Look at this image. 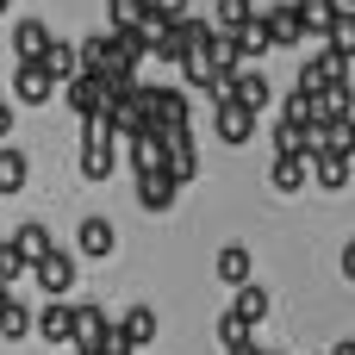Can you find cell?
Here are the masks:
<instances>
[{
    "instance_id": "cell-1",
    "label": "cell",
    "mask_w": 355,
    "mask_h": 355,
    "mask_svg": "<svg viewBox=\"0 0 355 355\" xmlns=\"http://www.w3.org/2000/svg\"><path fill=\"white\" fill-rule=\"evenodd\" d=\"M137 106H144V119H150V131H162V137H175V131H187V87H150L144 81V94H137Z\"/></svg>"
},
{
    "instance_id": "cell-2",
    "label": "cell",
    "mask_w": 355,
    "mask_h": 355,
    "mask_svg": "<svg viewBox=\"0 0 355 355\" xmlns=\"http://www.w3.org/2000/svg\"><path fill=\"white\" fill-rule=\"evenodd\" d=\"M343 81H349V62H343L337 50H324V44H318V56H306V62H300V81H293V87H300V94H312V100H324V94H331V87H343Z\"/></svg>"
},
{
    "instance_id": "cell-3",
    "label": "cell",
    "mask_w": 355,
    "mask_h": 355,
    "mask_svg": "<svg viewBox=\"0 0 355 355\" xmlns=\"http://www.w3.org/2000/svg\"><path fill=\"white\" fill-rule=\"evenodd\" d=\"M112 162H119V137L94 119V125H81V175L87 181H106L112 175Z\"/></svg>"
},
{
    "instance_id": "cell-4",
    "label": "cell",
    "mask_w": 355,
    "mask_h": 355,
    "mask_svg": "<svg viewBox=\"0 0 355 355\" xmlns=\"http://www.w3.org/2000/svg\"><path fill=\"white\" fill-rule=\"evenodd\" d=\"M75 275H81V256H75V250H62V243H56V250H50V256H44V262L31 268V281H37V287L50 293V300H69Z\"/></svg>"
},
{
    "instance_id": "cell-5",
    "label": "cell",
    "mask_w": 355,
    "mask_h": 355,
    "mask_svg": "<svg viewBox=\"0 0 355 355\" xmlns=\"http://www.w3.org/2000/svg\"><path fill=\"white\" fill-rule=\"evenodd\" d=\"M31 337L50 343V349H62V343L75 349V306H69V300H50V306L37 312V331H31Z\"/></svg>"
},
{
    "instance_id": "cell-6",
    "label": "cell",
    "mask_w": 355,
    "mask_h": 355,
    "mask_svg": "<svg viewBox=\"0 0 355 355\" xmlns=\"http://www.w3.org/2000/svg\"><path fill=\"white\" fill-rule=\"evenodd\" d=\"M12 100L19 106H50L56 100V81L44 75V62H19L12 69Z\"/></svg>"
},
{
    "instance_id": "cell-7",
    "label": "cell",
    "mask_w": 355,
    "mask_h": 355,
    "mask_svg": "<svg viewBox=\"0 0 355 355\" xmlns=\"http://www.w3.org/2000/svg\"><path fill=\"white\" fill-rule=\"evenodd\" d=\"M125 156H131L137 175H162L168 168V137L162 131H137V137H125Z\"/></svg>"
},
{
    "instance_id": "cell-8",
    "label": "cell",
    "mask_w": 355,
    "mask_h": 355,
    "mask_svg": "<svg viewBox=\"0 0 355 355\" xmlns=\"http://www.w3.org/2000/svg\"><path fill=\"white\" fill-rule=\"evenodd\" d=\"M62 94H69V112H75L81 125H94V119L106 112V81H94V75H75Z\"/></svg>"
},
{
    "instance_id": "cell-9",
    "label": "cell",
    "mask_w": 355,
    "mask_h": 355,
    "mask_svg": "<svg viewBox=\"0 0 355 355\" xmlns=\"http://www.w3.org/2000/svg\"><path fill=\"white\" fill-rule=\"evenodd\" d=\"M212 125H218V137H225L231 150L256 137V112H250V106H237V100H225V106H212Z\"/></svg>"
},
{
    "instance_id": "cell-10",
    "label": "cell",
    "mask_w": 355,
    "mask_h": 355,
    "mask_svg": "<svg viewBox=\"0 0 355 355\" xmlns=\"http://www.w3.org/2000/svg\"><path fill=\"white\" fill-rule=\"evenodd\" d=\"M119 250V231H112V218H81V231H75V256H94V262H106Z\"/></svg>"
},
{
    "instance_id": "cell-11",
    "label": "cell",
    "mask_w": 355,
    "mask_h": 355,
    "mask_svg": "<svg viewBox=\"0 0 355 355\" xmlns=\"http://www.w3.org/2000/svg\"><path fill=\"white\" fill-rule=\"evenodd\" d=\"M106 337H112V318H106V306L81 300V306H75V349H100Z\"/></svg>"
},
{
    "instance_id": "cell-12",
    "label": "cell",
    "mask_w": 355,
    "mask_h": 355,
    "mask_svg": "<svg viewBox=\"0 0 355 355\" xmlns=\"http://www.w3.org/2000/svg\"><path fill=\"white\" fill-rule=\"evenodd\" d=\"M50 50V25L44 19H19L12 25V62H44Z\"/></svg>"
},
{
    "instance_id": "cell-13",
    "label": "cell",
    "mask_w": 355,
    "mask_h": 355,
    "mask_svg": "<svg viewBox=\"0 0 355 355\" xmlns=\"http://www.w3.org/2000/svg\"><path fill=\"white\" fill-rule=\"evenodd\" d=\"M44 75H50L56 87H69V81L81 75V44H69V37H50V50H44Z\"/></svg>"
},
{
    "instance_id": "cell-14",
    "label": "cell",
    "mask_w": 355,
    "mask_h": 355,
    "mask_svg": "<svg viewBox=\"0 0 355 355\" xmlns=\"http://www.w3.org/2000/svg\"><path fill=\"white\" fill-rule=\"evenodd\" d=\"M268 94H275V87H268V75H262V69H237V75H231V100H237V106L268 112Z\"/></svg>"
},
{
    "instance_id": "cell-15",
    "label": "cell",
    "mask_w": 355,
    "mask_h": 355,
    "mask_svg": "<svg viewBox=\"0 0 355 355\" xmlns=\"http://www.w3.org/2000/svg\"><path fill=\"white\" fill-rule=\"evenodd\" d=\"M175 193H181V181H175L168 168H162V175H137V206H144V212H168Z\"/></svg>"
},
{
    "instance_id": "cell-16",
    "label": "cell",
    "mask_w": 355,
    "mask_h": 355,
    "mask_svg": "<svg viewBox=\"0 0 355 355\" xmlns=\"http://www.w3.org/2000/svg\"><path fill=\"white\" fill-rule=\"evenodd\" d=\"M293 6H300L306 37H318V44H324V37H331V25L343 19V0H293Z\"/></svg>"
},
{
    "instance_id": "cell-17",
    "label": "cell",
    "mask_w": 355,
    "mask_h": 355,
    "mask_svg": "<svg viewBox=\"0 0 355 355\" xmlns=\"http://www.w3.org/2000/svg\"><path fill=\"white\" fill-rule=\"evenodd\" d=\"M306 181H312V162H306V156H275V162H268V187H275V193H300Z\"/></svg>"
},
{
    "instance_id": "cell-18",
    "label": "cell",
    "mask_w": 355,
    "mask_h": 355,
    "mask_svg": "<svg viewBox=\"0 0 355 355\" xmlns=\"http://www.w3.org/2000/svg\"><path fill=\"white\" fill-rule=\"evenodd\" d=\"M12 250L25 256V268H37V262L56 250V237H50V225H37V218H31V225H19V231H12Z\"/></svg>"
},
{
    "instance_id": "cell-19",
    "label": "cell",
    "mask_w": 355,
    "mask_h": 355,
    "mask_svg": "<svg viewBox=\"0 0 355 355\" xmlns=\"http://www.w3.org/2000/svg\"><path fill=\"white\" fill-rule=\"evenodd\" d=\"M168 175H175L181 187L200 175V150H193V131H175V137H168Z\"/></svg>"
},
{
    "instance_id": "cell-20",
    "label": "cell",
    "mask_w": 355,
    "mask_h": 355,
    "mask_svg": "<svg viewBox=\"0 0 355 355\" xmlns=\"http://www.w3.org/2000/svg\"><path fill=\"white\" fill-rule=\"evenodd\" d=\"M262 19H268V31H275V44H281V50H287V44H306V25H300V6H287V0H281V6H268Z\"/></svg>"
},
{
    "instance_id": "cell-21",
    "label": "cell",
    "mask_w": 355,
    "mask_h": 355,
    "mask_svg": "<svg viewBox=\"0 0 355 355\" xmlns=\"http://www.w3.org/2000/svg\"><path fill=\"white\" fill-rule=\"evenodd\" d=\"M119 337H125L131 349H150V343H156V312H150V306H131V312L119 318Z\"/></svg>"
},
{
    "instance_id": "cell-22",
    "label": "cell",
    "mask_w": 355,
    "mask_h": 355,
    "mask_svg": "<svg viewBox=\"0 0 355 355\" xmlns=\"http://www.w3.org/2000/svg\"><path fill=\"white\" fill-rule=\"evenodd\" d=\"M31 331H37V312L12 293V300L0 306V337H6V343H19V337H31Z\"/></svg>"
},
{
    "instance_id": "cell-23",
    "label": "cell",
    "mask_w": 355,
    "mask_h": 355,
    "mask_svg": "<svg viewBox=\"0 0 355 355\" xmlns=\"http://www.w3.org/2000/svg\"><path fill=\"white\" fill-rule=\"evenodd\" d=\"M181 69H187V81H193V87H206V94H212V87L225 81V75H218V62H212V44H193Z\"/></svg>"
},
{
    "instance_id": "cell-24",
    "label": "cell",
    "mask_w": 355,
    "mask_h": 355,
    "mask_svg": "<svg viewBox=\"0 0 355 355\" xmlns=\"http://www.w3.org/2000/svg\"><path fill=\"white\" fill-rule=\"evenodd\" d=\"M281 119H287V125H300V131H318V125H324V119H318V100H312V94H300V87H287Z\"/></svg>"
},
{
    "instance_id": "cell-25",
    "label": "cell",
    "mask_w": 355,
    "mask_h": 355,
    "mask_svg": "<svg viewBox=\"0 0 355 355\" xmlns=\"http://www.w3.org/2000/svg\"><path fill=\"white\" fill-rule=\"evenodd\" d=\"M312 137H318V150H331V156H355V119H331V125H318Z\"/></svg>"
},
{
    "instance_id": "cell-26",
    "label": "cell",
    "mask_w": 355,
    "mask_h": 355,
    "mask_svg": "<svg viewBox=\"0 0 355 355\" xmlns=\"http://www.w3.org/2000/svg\"><path fill=\"white\" fill-rule=\"evenodd\" d=\"M150 56H156V62H187V31H181V19L150 37Z\"/></svg>"
},
{
    "instance_id": "cell-27",
    "label": "cell",
    "mask_w": 355,
    "mask_h": 355,
    "mask_svg": "<svg viewBox=\"0 0 355 355\" xmlns=\"http://www.w3.org/2000/svg\"><path fill=\"white\" fill-rule=\"evenodd\" d=\"M312 181H318V187H331V193H337V187H349V156L318 150V156H312Z\"/></svg>"
},
{
    "instance_id": "cell-28",
    "label": "cell",
    "mask_w": 355,
    "mask_h": 355,
    "mask_svg": "<svg viewBox=\"0 0 355 355\" xmlns=\"http://www.w3.org/2000/svg\"><path fill=\"white\" fill-rule=\"evenodd\" d=\"M218 281L225 287H250V250L243 243H225L218 250Z\"/></svg>"
},
{
    "instance_id": "cell-29",
    "label": "cell",
    "mask_w": 355,
    "mask_h": 355,
    "mask_svg": "<svg viewBox=\"0 0 355 355\" xmlns=\"http://www.w3.org/2000/svg\"><path fill=\"white\" fill-rule=\"evenodd\" d=\"M25 181H31V162H25V150L0 144V193H19Z\"/></svg>"
},
{
    "instance_id": "cell-30",
    "label": "cell",
    "mask_w": 355,
    "mask_h": 355,
    "mask_svg": "<svg viewBox=\"0 0 355 355\" xmlns=\"http://www.w3.org/2000/svg\"><path fill=\"white\" fill-rule=\"evenodd\" d=\"M231 37H237L243 62H250V56H262V50H275V31H268V19H262V12H256V19L243 25V31H231Z\"/></svg>"
},
{
    "instance_id": "cell-31",
    "label": "cell",
    "mask_w": 355,
    "mask_h": 355,
    "mask_svg": "<svg viewBox=\"0 0 355 355\" xmlns=\"http://www.w3.org/2000/svg\"><path fill=\"white\" fill-rule=\"evenodd\" d=\"M231 312H237L243 324H262V318H268V287H256V281H250V287H237Z\"/></svg>"
},
{
    "instance_id": "cell-32",
    "label": "cell",
    "mask_w": 355,
    "mask_h": 355,
    "mask_svg": "<svg viewBox=\"0 0 355 355\" xmlns=\"http://www.w3.org/2000/svg\"><path fill=\"white\" fill-rule=\"evenodd\" d=\"M144 19H150L144 0H106V25L112 31H144Z\"/></svg>"
},
{
    "instance_id": "cell-33",
    "label": "cell",
    "mask_w": 355,
    "mask_h": 355,
    "mask_svg": "<svg viewBox=\"0 0 355 355\" xmlns=\"http://www.w3.org/2000/svg\"><path fill=\"white\" fill-rule=\"evenodd\" d=\"M256 19V0H218V12H212V31H243Z\"/></svg>"
},
{
    "instance_id": "cell-34",
    "label": "cell",
    "mask_w": 355,
    "mask_h": 355,
    "mask_svg": "<svg viewBox=\"0 0 355 355\" xmlns=\"http://www.w3.org/2000/svg\"><path fill=\"white\" fill-rule=\"evenodd\" d=\"M212 62H218V75H237L243 69V50H237L231 31H212Z\"/></svg>"
},
{
    "instance_id": "cell-35",
    "label": "cell",
    "mask_w": 355,
    "mask_h": 355,
    "mask_svg": "<svg viewBox=\"0 0 355 355\" xmlns=\"http://www.w3.org/2000/svg\"><path fill=\"white\" fill-rule=\"evenodd\" d=\"M324 50H337L343 62H355V12H343V19L331 25V37H324Z\"/></svg>"
},
{
    "instance_id": "cell-36",
    "label": "cell",
    "mask_w": 355,
    "mask_h": 355,
    "mask_svg": "<svg viewBox=\"0 0 355 355\" xmlns=\"http://www.w3.org/2000/svg\"><path fill=\"white\" fill-rule=\"evenodd\" d=\"M218 343H225V349H237V343H250V324H243L237 312H225V318H218Z\"/></svg>"
},
{
    "instance_id": "cell-37",
    "label": "cell",
    "mask_w": 355,
    "mask_h": 355,
    "mask_svg": "<svg viewBox=\"0 0 355 355\" xmlns=\"http://www.w3.org/2000/svg\"><path fill=\"white\" fill-rule=\"evenodd\" d=\"M150 12H162V19H187V0H150Z\"/></svg>"
},
{
    "instance_id": "cell-38",
    "label": "cell",
    "mask_w": 355,
    "mask_h": 355,
    "mask_svg": "<svg viewBox=\"0 0 355 355\" xmlns=\"http://www.w3.org/2000/svg\"><path fill=\"white\" fill-rule=\"evenodd\" d=\"M100 355H137V349H131V343H125V337H119V324H112V337H106V343H100Z\"/></svg>"
},
{
    "instance_id": "cell-39",
    "label": "cell",
    "mask_w": 355,
    "mask_h": 355,
    "mask_svg": "<svg viewBox=\"0 0 355 355\" xmlns=\"http://www.w3.org/2000/svg\"><path fill=\"white\" fill-rule=\"evenodd\" d=\"M337 268H343V281H349V287H355V237H349V243H343V256H337Z\"/></svg>"
},
{
    "instance_id": "cell-40",
    "label": "cell",
    "mask_w": 355,
    "mask_h": 355,
    "mask_svg": "<svg viewBox=\"0 0 355 355\" xmlns=\"http://www.w3.org/2000/svg\"><path fill=\"white\" fill-rule=\"evenodd\" d=\"M225 355H262V343L250 337V343H237V349H225Z\"/></svg>"
},
{
    "instance_id": "cell-41",
    "label": "cell",
    "mask_w": 355,
    "mask_h": 355,
    "mask_svg": "<svg viewBox=\"0 0 355 355\" xmlns=\"http://www.w3.org/2000/svg\"><path fill=\"white\" fill-rule=\"evenodd\" d=\"M331 355H355V337H337V343H331Z\"/></svg>"
},
{
    "instance_id": "cell-42",
    "label": "cell",
    "mask_w": 355,
    "mask_h": 355,
    "mask_svg": "<svg viewBox=\"0 0 355 355\" xmlns=\"http://www.w3.org/2000/svg\"><path fill=\"white\" fill-rule=\"evenodd\" d=\"M6 131H12V106H0V137H6Z\"/></svg>"
},
{
    "instance_id": "cell-43",
    "label": "cell",
    "mask_w": 355,
    "mask_h": 355,
    "mask_svg": "<svg viewBox=\"0 0 355 355\" xmlns=\"http://www.w3.org/2000/svg\"><path fill=\"white\" fill-rule=\"evenodd\" d=\"M6 12H12V0H0V19H6Z\"/></svg>"
},
{
    "instance_id": "cell-44",
    "label": "cell",
    "mask_w": 355,
    "mask_h": 355,
    "mask_svg": "<svg viewBox=\"0 0 355 355\" xmlns=\"http://www.w3.org/2000/svg\"><path fill=\"white\" fill-rule=\"evenodd\" d=\"M75 355H100V349H75Z\"/></svg>"
},
{
    "instance_id": "cell-45",
    "label": "cell",
    "mask_w": 355,
    "mask_h": 355,
    "mask_svg": "<svg viewBox=\"0 0 355 355\" xmlns=\"http://www.w3.org/2000/svg\"><path fill=\"white\" fill-rule=\"evenodd\" d=\"M0 94H6V81H0ZM0 106H6V100H0Z\"/></svg>"
},
{
    "instance_id": "cell-46",
    "label": "cell",
    "mask_w": 355,
    "mask_h": 355,
    "mask_svg": "<svg viewBox=\"0 0 355 355\" xmlns=\"http://www.w3.org/2000/svg\"><path fill=\"white\" fill-rule=\"evenodd\" d=\"M262 355H281V349H262Z\"/></svg>"
}]
</instances>
